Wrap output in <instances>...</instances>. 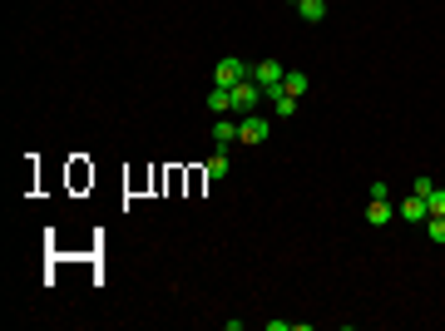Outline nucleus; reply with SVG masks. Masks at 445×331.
<instances>
[{"label":"nucleus","instance_id":"obj_1","mask_svg":"<svg viewBox=\"0 0 445 331\" xmlns=\"http://www.w3.org/2000/svg\"><path fill=\"white\" fill-rule=\"evenodd\" d=\"M252 80H257V89L272 99L277 89H282V80H287V70H282V60H257L252 65Z\"/></svg>","mask_w":445,"mask_h":331},{"label":"nucleus","instance_id":"obj_2","mask_svg":"<svg viewBox=\"0 0 445 331\" xmlns=\"http://www.w3.org/2000/svg\"><path fill=\"white\" fill-rule=\"evenodd\" d=\"M242 80H252V70H247L237 55H222L218 65H213V85H222V89H232V85H242Z\"/></svg>","mask_w":445,"mask_h":331},{"label":"nucleus","instance_id":"obj_3","mask_svg":"<svg viewBox=\"0 0 445 331\" xmlns=\"http://www.w3.org/2000/svg\"><path fill=\"white\" fill-rule=\"evenodd\" d=\"M267 134H272V124L267 119H257V114H242V124H237V143H267Z\"/></svg>","mask_w":445,"mask_h":331},{"label":"nucleus","instance_id":"obj_4","mask_svg":"<svg viewBox=\"0 0 445 331\" xmlns=\"http://www.w3.org/2000/svg\"><path fill=\"white\" fill-rule=\"evenodd\" d=\"M257 99H262L257 80H242V85H232V114H252V109H257Z\"/></svg>","mask_w":445,"mask_h":331},{"label":"nucleus","instance_id":"obj_5","mask_svg":"<svg viewBox=\"0 0 445 331\" xmlns=\"http://www.w3.org/2000/svg\"><path fill=\"white\" fill-rule=\"evenodd\" d=\"M391 218H396V208H391L386 198H371V203H366V222H371V227H386Z\"/></svg>","mask_w":445,"mask_h":331},{"label":"nucleus","instance_id":"obj_6","mask_svg":"<svg viewBox=\"0 0 445 331\" xmlns=\"http://www.w3.org/2000/svg\"><path fill=\"white\" fill-rule=\"evenodd\" d=\"M426 218H431V208H426V198H421V193L401 203V222H426Z\"/></svg>","mask_w":445,"mask_h":331},{"label":"nucleus","instance_id":"obj_7","mask_svg":"<svg viewBox=\"0 0 445 331\" xmlns=\"http://www.w3.org/2000/svg\"><path fill=\"white\" fill-rule=\"evenodd\" d=\"M208 114H232V89L213 85V89H208Z\"/></svg>","mask_w":445,"mask_h":331},{"label":"nucleus","instance_id":"obj_8","mask_svg":"<svg viewBox=\"0 0 445 331\" xmlns=\"http://www.w3.org/2000/svg\"><path fill=\"white\" fill-rule=\"evenodd\" d=\"M232 139H237V124H232V119H213V143H218V148H227Z\"/></svg>","mask_w":445,"mask_h":331},{"label":"nucleus","instance_id":"obj_9","mask_svg":"<svg viewBox=\"0 0 445 331\" xmlns=\"http://www.w3.org/2000/svg\"><path fill=\"white\" fill-rule=\"evenodd\" d=\"M272 109H277V119H292V114H297V94L277 89V94H272Z\"/></svg>","mask_w":445,"mask_h":331},{"label":"nucleus","instance_id":"obj_10","mask_svg":"<svg viewBox=\"0 0 445 331\" xmlns=\"http://www.w3.org/2000/svg\"><path fill=\"white\" fill-rule=\"evenodd\" d=\"M307 85H312V80H307L302 70H287V80H282V89H287V94H297V99L307 94Z\"/></svg>","mask_w":445,"mask_h":331},{"label":"nucleus","instance_id":"obj_11","mask_svg":"<svg viewBox=\"0 0 445 331\" xmlns=\"http://www.w3.org/2000/svg\"><path fill=\"white\" fill-rule=\"evenodd\" d=\"M297 10H302V20H307V25H317V20L327 15V0H302Z\"/></svg>","mask_w":445,"mask_h":331},{"label":"nucleus","instance_id":"obj_12","mask_svg":"<svg viewBox=\"0 0 445 331\" xmlns=\"http://www.w3.org/2000/svg\"><path fill=\"white\" fill-rule=\"evenodd\" d=\"M208 178H227V148H218V153L208 158Z\"/></svg>","mask_w":445,"mask_h":331},{"label":"nucleus","instance_id":"obj_13","mask_svg":"<svg viewBox=\"0 0 445 331\" xmlns=\"http://www.w3.org/2000/svg\"><path fill=\"white\" fill-rule=\"evenodd\" d=\"M426 237L445 247V218H436V213H431V218H426Z\"/></svg>","mask_w":445,"mask_h":331},{"label":"nucleus","instance_id":"obj_14","mask_svg":"<svg viewBox=\"0 0 445 331\" xmlns=\"http://www.w3.org/2000/svg\"><path fill=\"white\" fill-rule=\"evenodd\" d=\"M426 208H431L436 218H445V188H431V193H426Z\"/></svg>","mask_w":445,"mask_h":331},{"label":"nucleus","instance_id":"obj_15","mask_svg":"<svg viewBox=\"0 0 445 331\" xmlns=\"http://www.w3.org/2000/svg\"><path fill=\"white\" fill-rule=\"evenodd\" d=\"M431 188H436V178H431V173H421V178H416V183H411V193H421V198H426V193H431Z\"/></svg>","mask_w":445,"mask_h":331},{"label":"nucleus","instance_id":"obj_16","mask_svg":"<svg viewBox=\"0 0 445 331\" xmlns=\"http://www.w3.org/2000/svg\"><path fill=\"white\" fill-rule=\"evenodd\" d=\"M297 5H302V0H297Z\"/></svg>","mask_w":445,"mask_h":331}]
</instances>
